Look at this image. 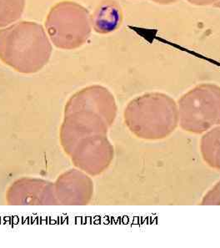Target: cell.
<instances>
[{
	"label": "cell",
	"mask_w": 220,
	"mask_h": 248,
	"mask_svg": "<svg viewBox=\"0 0 220 248\" xmlns=\"http://www.w3.org/2000/svg\"><path fill=\"white\" fill-rule=\"evenodd\" d=\"M93 182L88 174L73 169L62 174L55 183L58 205H87L93 197Z\"/></svg>",
	"instance_id": "52a82bcc"
},
{
	"label": "cell",
	"mask_w": 220,
	"mask_h": 248,
	"mask_svg": "<svg viewBox=\"0 0 220 248\" xmlns=\"http://www.w3.org/2000/svg\"><path fill=\"white\" fill-rule=\"evenodd\" d=\"M178 124L190 133L202 134L220 125V86L202 84L181 97Z\"/></svg>",
	"instance_id": "5b68a950"
},
{
	"label": "cell",
	"mask_w": 220,
	"mask_h": 248,
	"mask_svg": "<svg viewBox=\"0 0 220 248\" xmlns=\"http://www.w3.org/2000/svg\"><path fill=\"white\" fill-rule=\"evenodd\" d=\"M203 205H220V181L203 199Z\"/></svg>",
	"instance_id": "8fae6325"
},
{
	"label": "cell",
	"mask_w": 220,
	"mask_h": 248,
	"mask_svg": "<svg viewBox=\"0 0 220 248\" xmlns=\"http://www.w3.org/2000/svg\"><path fill=\"white\" fill-rule=\"evenodd\" d=\"M25 0H0V28L6 27L20 18Z\"/></svg>",
	"instance_id": "30bf717a"
},
{
	"label": "cell",
	"mask_w": 220,
	"mask_h": 248,
	"mask_svg": "<svg viewBox=\"0 0 220 248\" xmlns=\"http://www.w3.org/2000/svg\"><path fill=\"white\" fill-rule=\"evenodd\" d=\"M185 1L196 6H208V5L214 6V3H217L220 0H185Z\"/></svg>",
	"instance_id": "7c38bea8"
},
{
	"label": "cell",
	"mask_w": 220,
	"mask_h": 248,
	"mask_svg": "<svg viewBox=\"0 0 220 248\" xmlns=\"http://www.w3.org/2000/svg\"><path fill=\"white\" fill-rule=\"evenodd\" d=\"M51 43L42 25L22 21L0 31V61L21 74H35L51 57Z\"/></svg>",
	"instance_id": "7a4b0ae2"
},
{
	"label": "cell",
	"mask_w": 220,
	"mask_h": 248,
	"mask_svg": "<svg viewBox=\"0 0 220 248\" xmlns=\"http://www.w3.org/2000/svg\"><path fill=\"white\" fill-rule=\"evenodd\" d=\"M154 3H160V4H163V5H167V4H171V3L177 2L178 0H151Z\"/></svg>",
	"instance_id": "4fadbf2b"
},
{
	"label": "cell",
	"mask_w": 220,
	"mask_h": 248,
	"mask_svg": "<svg viewBox=\"0 0 220 248\" xmlns=\"http://www.w3.org/2000/svg\"><path fill=\"white\" fill-rule=\"evenodd\" d=\"M200 151L206 163L213 168L220 170V125L204 135Z\"/></svg>",
	"instance_id": "9c48e42d"
},
{
	"label": "cell",
	"mask_w": 220,
	"mask_h": 248,
	"mask_svg": "<svg viewBox=\"0 0 220 248\" xmlns=\"http://www.w3.org/2000/svg\"><path fill=\"white\" fill-rule=\"evenodd\" d=\"M45 28L52 43L61 49H75L90 36L92 23L85 7L73 1L55 4L46 18Z\"/></svg>",
	"instance_id": "277c9868"
},
{
	"label": "cell",
	"mask_w": 220,
	"mask_h": 248,
	"mask_svg": "<svg viewBox=\"0 0 220 248\" xmlns=\"http://www.w3.org/2000/svg\"><path fill=\"white\" fill-rule=\"evenodd\" d=\"M214 7H216V8H220V1H218L217 3H214Z\"/></svg>",
	"instance_id": "5bb4252c"
},
{
	"label": "cell",
	"mask_w": 220,
	"mask_h": 248,
	"mask_svg": "<svg viewBox=\"0 0 220 248\" xmlns=\"http://www.w3.org/2000/svg\"><path fill=\"white\" fill-rule=\"evenodd\" d=\"M124 121L129 130L140 139H164L178 125V105L163 93H146L128 104Z\"/></svg>",
	"instance_id": "3957f363"
},
{
	"label": "cell",
	"mask_w": 220,
	"mask_h": 248,
	"mask_svg": "<svg viewBox=\"0 0 220 248\" xmlns=\"http://www.w3.org/2000/svg\"><path fill=\"white\" fill-rule=\"evenodd\" d=\"M123 21V12L114 0H104L91 17L92 27L100 34H107L118 30Z\"/></svg>",
	"instance_id": "ba28073f"
},
{
	"label": "cell",
	"mask_w": 220,
	"mask_h": 248,
	"mask_svg": "<svg viewBox=\"0 0 220 248\" xmlns=\"http://www.w3.org/2000/svg\"><path fill=\"white\" fill-rule=\"evenodd\" d=\"M7 202L15 206L58 205L55 183L35 178H22L14 182L6 193Z\"/></svg>",
	"instance_id": "8992f818"
},
{
	"label": "cell",
	"mask_w": 220,
	"mask_h": 248,
	"mask_svg": "<svg viewBox=\"0 0 220 248\" xmlns=\"http://www.w3.org/2000/svg\"><path fill=\"white\" fill-rule=\"evenodd\" d=\"M117 115L111 92L101 85H91L68 100L60 129V142L69 154L77 145L106 135Z\"/></svg>",
	"instance_id": "6da1fadb"
}]
</instances>
